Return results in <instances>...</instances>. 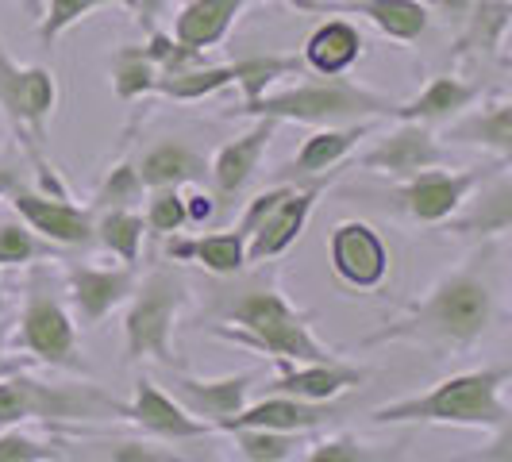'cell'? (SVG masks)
<instances>
[{
    "label": "cell",
    "instance_id": "obj_1",
    "mask_svg": "<svg viewBox=\"0 0 512 462\" xmlns=\"http://www.w3.org/2000/svg\"><path fill=\"white\" fill-rule=\"evenodd\" d=\"M208 293H212L216 316L239 324V328H216V335H224L231 343L255 347L262 355H274L278 362H297V366L335 359L332 351H324L312 339L308 316L285 301L274 274H251L231 285H212Z\"/></svg>",
    "mask_w": 512,
    "mask_h": 462
},
{
    "label": "cell",
    "instance_id": "obj_2",
    "mask_svg": "<svg viewBox=\"0 0 512 462\" xmlns=\"http://www.w3.org/2000/svg\"><path fill=\"white\" fill-rule=\"evenodd\" d=\"M509 366L493 370H474L447 378L428 393H416L405 401H389L382 409L370 412L374 424H462V428H509V405H505V385H509Z\"/></svg>",
    "mask_w": 512,
    "mask_h": 462
},
{
    "label": "cell",
    "instance_id": "obj_3",
    "mask_svg": "<svg viewBox=\"0 0 512 462\" xmlns=\"http://www.w3.org/2000/svg\"><path fill=\"white\" fill-rule=\"evenodd\" d=\"M493 320V293L474 270H459L401 316L397 324H385L378 335L366 343H389V339H416V343H447V347H466L489 328Z\"/></svg>",
    "mask_w": 512,
    "mask_h": 462
},
{
    "label": "cell",
    "instance_id": "obj_4",
    "mask_svg": "<svg viewBox=\"0 0 512 462\" xmlns=\"http://www.w3.org/2000/svg\"><path fill=\"white\" fill-rule=\"evenodd\" d=\"M397 101H389L374 89H362L339 74H324L320 81H301L282 93H262L243 116H274L297 124H359L370 116H393Z\"/></svg>",
    "mask_w": 512,
    "mask_h": 462
},
{
    "label": "cell",
    "instance_id": "obj_5",
    "mask_svg": "<svg viewBox=\"0 0 512 462\" xmlns=\"http://www.w3.org/2000/svg\"><path fill=\"white\" fill-rule=\"evenodd\" d=\"M77 416H124V401L101 393L97 385H43L24 374L0 382V424Z\"/></svg>",
    "mask_w": 512,
    "mask_h": 462
},
{
    "label": "cell",
    "instance_id": "obj_6",
    "mask_svg": "<svg viewBox=\"0 0 512 462\" xmlns=\"http://www.w3.org/2000/svg\"><path fill=\"white\" fill-rule=\"evenodd\" d=\"M185 305V282L170 270H154L147 282L139 285L128 316H124V335H128V362L158 359L162 366H174V347L170 332L178 320V308Z\"/></svg>",
    "mask_w": 512,
    "mask_h": 462
},
{
    "label": "cell",
    "instance_id": "obj_7",
    "mask_svg": "<svg viewBox=\"0 0 512 462\" xmlns=\"http://www.w3.org/2000/svg\"><path fill=\"white\" fill-rule=\"evenodd\" d=\"M54 74L43 66H16L0 43V112L8 116L12 131L24 139L31 162H43L47 143V116L54 108Z\"/></svg>",
    "mask_w": 512,
    "mask_h": 462
},
{
    "label": "cell",
    "instance_id": "obj_8",
    "mask_svg": "<svg viewBox=\"0 0 512 462\" xmlns=\"http://www.w3.org/2000/svg\"><path fill=\"white\" fill-rule=\"evenodd\" d=\"M20 347L27 355L51 366H66V370H81L77 359V339H74V320L66 316V308L54 301L35 278L27 289L24 305V324H20Z\"/></svg>",
    "mask_w": 512,
    "mask_h": 462
},
{
    "label": "cell",
    "instance_id": "obj_9",
    "mask_svg": "<svg viewBox=\"0 0 512 462\" xmlns=\"http://www.w3.org/2000/svg\"><path fill=\"white\" fill-rule=\"evenodd\" d=\"M332 178H335V170L328 178H324V174H320V178H305V185H285L282 201L270 208V212L258 220V228L247 235L251 243L243 247V258H247V262H266V258L282 255L285 247L301 235L308 212H312L316 197H320V189Z\"/></svg>",
    "mask_w": 512,
    "mask_h": 462
},
{
    "label": "cell",
    "instance_id": "obj_10",
    "mask_svg": "<svg viewBox=\"0 0 512 462\" xmlns=\"http://www.w3.org/2000/svg\"><path fill=\"white\" fill-rule=\"evenodd\" d=\"M447 151L436 143V135L428 131V124L416 120H401V128L389 131L385 139H378L374 151H366L359 158V170H378V174H393V178H412L428 166H443Z\"/></svg>",
    "mask_w": 512,
    "mask_h": 462
},
{
    "label": "cell",
    "instance_id": "obj_11",
    "mask_svg": "<svg viewBox=\"0 0 512 462\" xmlns=\"http://www.w3.org/2000/svg\"><path fill=\"white\" fill-rule=\"evenodd\" d=\"M486 185V170H462V174H443V170H420L401 185V205L412 220L420 224H439L466 201L470 189Z\"/></svg>",
    "mask_w": 512,
    "mask_h": 462
},
{
    "label": "cell",
    "instance_id": "obj_12",
    "mask_svg": "<svg viewBox=\"0 0 512 462\" xmlns=\"http://www.w3.org/2000/svg\"><path fill=\"white\" fill-rule=\"evenodd\" d=\"M8 197H12V208L39 235H47L51 243H62V247H85V243H93V216L74 205H66V197L31 193L24 185H16Z\"/></svg>",
    "mask_w": 512,
    "mask_h": 462
},
{
    "label": "cell",
    "instance_id": "obj_13",
    "mask_svg": "<svg viewBox=\"0 0 512 462\" xmlns=\"http://www.w3.org/2000/svg\"><path fill=\"white\" fill-rule=\"evenodd\" d=\"M339 416V405H324V401H297V397H285L274 393L258 405H243V409L220 420L216 428H274V432H308V428H320Z\"/></svg>",
    "mask_w": 512,
    "mask_h": 462
},
{
    "label": "cell",
    "instance_id": "obj_14",
    "mask_svg": "<svg viewBox=\"0 0 512 462\" xmlns=\"http://www.w3.org/2000/svg\"><path fill=\"white\" fill-rule=\"evenodd\" d=\"M124 420H135L139 428H147L162 439H201L212 432V424L181 409L178 401L170 393H162L151 378H135V397H131V405H124Z\"/></svg>",
    "mask_w": 512,
    "mask_h": 462
},
{
    "label": "cell",
    "instance_id": "obj_15",
    "mask_svg": "<svg viewBox=\"0 0 512 462\" xmlns=\"http://www.w3.org/2000/svg\"><path fill=\"white\" fill-rule=\"evenodd\" d=\"M70 282V301L85 328L101 324L112 308L120 305L135 289V266H116V270H97V266H70L66 270Z\"/></svg>",
    "mask_w": 512,
    "mask_h": 462
},
{
    "label": "cell",
    "instance_id": "obj_16",
    "mask_svg": "<svg viewBox=\"0 0 512 462\" xmlns=\"http://www.w3.org/2000/svg\"><path fill=\"white\" fill-rule=\"evenodd\" d=\"M332 266L343 282L370 289L385 278L389 255H385V243L378 239V231L370 224L351 220V224H339L332 231Z\"/></svg>",
    "mask_w": 512,
    "mask_h": 462
},
{
    "label": "cell",
    "instance_id": "obj_17",
    "mask_svg": "<svg viewBox=\"0 0 512 462\" xmlns=\"http://www.w3.org/2000/svg\"><path fill=\"white\" fill-rule=\"evenodd\" d=\"M255 385V374H231V378H216V382H201V378H189V374H174L170 378V393L178 397L185 412L201 416V420H228L235 412L247 405V393Z\"/></svg>",
    "mask_w": 512,
    "mask_h": 462
},
{
    "label": "cell",
    "instance_id": "obj_18",
    "mask_svg": "<svg viewBox=\"0 0 512 462\" xmlns=\"http://www.w3.org/2000/svg\"><path fill=\"white\" fill-rule=\"evenodd\" d=\"M282 120H274V116H262L255 128L247 131L243 139H235L228 147H220L216 154V162H212V181H216V197H235L251 174L258 170V162H262V154L270 147V139H274V131H278Z\"/></svg>",
    "mask_w": 512,
    "mask_h": 462
},
{
    "label": "cell",
    "instance_id": "obj_19",
    "mask_svg": "<svg viewBox=\"0 0 512 462\" xmlns=\"http://www.w3.org/2000/svg\"><path fill=\"white\" fill-rule=\"evenodd\" d=\"M362 382H366V370L343 366L339 359L301 362L297 370L285 366L282 374H278V382L270 385V393H285V397H297V401H332L335 393H343V389Z\"/></svg>",
    "mask_w": 512,
    "mask_h": 462
},
{
    "label": "cell",
    "instance_id": "obj_20",
    "mask_svg": "<svg viewBox=\"0 0 512 462\" xmlns=\"http://www.w3.org/2000/svg\"><path fill=\"white\" fill-rule=\"evenodd\" d=\"M362 135H370V120H359V124H347V128H324L316 131V135H308L301 154L278 170V178H320V174H328L335 170L351 147H359Z\"/></svg>",
    "mask_w": 512,
    "mask_h": 462
},
{
    "label": "cell",
    "instance_id": "obj_21",
    "mask_svg": "<svg viewBox=\"0 0 512 462\" xmlns=\"http://www.w3.org/2000/svg\"><path fill=\"white\" fill-rule=\"evenodd\" d=\"M316 12H359V16H370L374 27L385 31L389 39H397V43L420 39L424 27H428V12L416 0H343V4L320 0Z\"/></svg>",
    "mask_w": 512,
    "mask_h": 462
},
{
    "label": "cell",
    "instance_id": "obj_22",
    "mask_svg": "<svg viewBox=\"0 0 512 462\" xmlns=\"http://www.w3.org/2000/svg\"><path fill=\"white\" fill-rule=\"evenodd\" d=\"M478 93H482L478 85H470V81H462L455 74H443V77H432V85L420 97H412L409 104H397L393 116L397 120H416V124L451 120V116H459L462 108H470V104L478 101Z\"/></svg>",
    "mask_w": 512,
    "mask_h": 462
},
{
    "label": "cell",
    "instance_id": "obj_23",
    "mask_svg": "<svg viewBox=\"0 0 512 462\" xmlns=\"http://www.w3.org/2000/svg\"><path fill=\"white\" fill-rule=\"evenodd\" d=\"M247 0H189L181 8L178 24H174V39L193 47V51H205L216 47L224 35H228L235 12L243 8Z\"/></svg>",
    "mask_w": 512,
    "mask_h": 462
},
{
    "label": "cell",
    "instance_id": "obj_24",
    "mask_svg": "<svg viewBox=\"0 0 512 462\" xmlns=\"http://www.w3.org/2000/svg\"><path fill=\"white\" fill-rule=\"evenodd\" d=\"M143 189H162V185H185V181L205 178V158L181 139H166L143 154V162L135 166Z\"/></svg>",
    "mask_w": 512,
    "mask_h": 462
},
{
    "label": "cell",
    "instance_id": "obj_25",
    "mask_svg": "<svg viewBox=\"0 0 512 462\" xmlns=\"http://www.w3.org/2000/svg\"><path fill=\"white\" fill-rule=\"evenodd\" d=\"M359 54H362L359 27H351L347 20H328L324 27L312 31V39H308L305 47V62L316 74H343Z\"/></svg>",
    "mask_w": 512,
    "mask_h": 462
},
{
    "label": "cell",
    "instance_id": "obj_26",
    "mask_svg": "<svg viewBox=\"0 0 512 462\" xmlns=\"http://www.w3.org/2000/svg\"><path fill=\"white\" fill-rule=\"evenodd\" d=\"M243 247L247 239L239 231H220V235H205V239H170V258H197L205 270L220 274V278H235L243 270Z\"/></svg>",
    "mask_w": 512,
    "mask_h": 462
},
{
    "label": "cell",
    "instance_id": "obj_27",
    "mask_svg": "<svg viewBox=\"0 0 512 462\" xmlns=\"http://www.w3.org/2000/svg\"><path fill=\"white\" fill-rule=\"evenodd\" d=\"M509 16V0H470V8L462 16L466 31L459 35V54H497V47L505 43V31H509Z\"/></svg>",
    "mask_w": 512,
    "mask_h": 462
},
{
    "label": "cell",
    "instance_id": "obj_28",
    "mask_svg": "<svg viewBox=\"0 0 512 462\" xmlns=\"http://www.w3.org/2000/svg\"><path fill=\"white\" fill-rule=\"evenodd\" d=\"M447 139H459V143H482L489 151H497L505 162L512 158V104L509 101H497L466 116L462 124L447 131Z\"/></svg>",
    "mask_w": 512,
    "mask_h": 462
},
{
    "label": "cell",
    "instance_id": "obj_29",
    "mask_svg": "<svg viewBox=\"0 0 512 462\" xmlns=\"http://www.w3.org/2000/svg\"><path fill=\"white\" fill-rule=\"evenodd\" d=\"M301 58L297 54H251V58H239L235 62V85H243V108L247 112L251 104L266 93V85H274L285 74H301Z\"/></svg>",
    "mask_w": 512,
    "mask_h": 462
},
{
    "label": "cell",
    "instance_id": "obj_30",
    "mask_svg": "<svg viewBox=\"0 0 512 462\" xmlns=\"http://www.w3.org/2000/svg\"><path fill=\"white\" fill-rule=\"evenodd\" d=\"M224 85H235V62L231 66H193L181 74L154 77V89L162 97H174V101H201V97L220 93Z\"/></svg>",
    "mask_w": 512,
    "mask_h": 462
},
{
    "label": "cell",
    "instance_id": "obj_31",
    "mask_svg": "<svg viewBox=\"0 0 512 462\" xmlns=\"http://www.w3.org/2000/svg\"><path fill=\"white\" fill-rule=\"evenodd\" d=\"M512 224V181L497 178L493 189L482 197V205H474L470 216H462L455 228L466 235H505Z\"/></svg>",
    "mask_w": 512,
    "mask_h": 462
},
{
    "label": "cell",
    "instance_id": "obj_32",
    "mask_svg": "<svg viewBox=\"0 0 512 462\" xmlns=\"http://www.w3.org/2000/svg\"><path fill=\"white\" fill-rule=\"evenodd\" d=\"M93 231L101 235V243L112 255H120V262L135 266L139 239H143V216H135L131 208H104L101 224H93Z\"/></svg>",
    "mask_w": 512,
    "mask_h": 462
},
{
    "label": "cell",
    "instance_id": "obj_33",
    "mask_svg": "<svg viewBox=\"0 0 512 462\" xmlns=\"http://www.w3.org/2000/svg\"><path fill=\"white\" fill-rule=\"evenodd\" d=\"M154 77H158V70H154V62L147 58L143 47H124L112 62V85H116L120 101H135V97L151 93Z\"/></svg>",
    "mask_w": 512,
    "mask_h": 462
},
{
    "label": "cell",
    "instance_id": "obj_34",
    "mask_svg": "<svg viewBox=\"0 0 512 462\" xmlns=\"http://www.w3.org/2000/svg\"><path fill=\"white\" fill-rule=\"evenodd\" d=\"M239 443V455L251 462H282L297 447V432H274V428H231Z\"/></svg>",
    "mask_w": 512,
    "mask_h": 462
},
{
    "label": "cell",
    "instance_id": "obj_35",
    "mask_svg": "<svg viewBox=\"0 0 512 462\" xmlns=\"http://www.w3.org/2000/svg\"><path fill=\"white\" fill-rule=\"evenodd\" d=\"M104 4H124V8H131V12H135V0H51L47 16H43V24H39V39L51 47L54 39L66 31V27H74L85 12L104 8Z\"/></svg>",
    "mask_w": 512,
    "mask_h": 462
},
{
    "label": "cell",
    "instance_id": "obj_36",
    "mask_svg": "<svg viewBox=\"0 0 512 462\" xmlns=\"http://www.w3.org/2000/svg\"><path fill=\"white\" fill-rule=\"evenodd\" d=\"M143 197V181H139V170L135 162H120L108 178H104L101 193H97V208H131Z\"/></svg>",
    "mask_w": 512,
    "mask_h": 462
},
{
    "label": "cell",
    "instance_id": "obj_37",
    "mask_svg": "<svg viewBox=\"0 0 512 462\" xmlns=\"http://www.w3.org/2000/svg\"><path fill=\"white\" fill-rule=\"evenodd\" d=\"M147 58L154 62V70L158 74H181V70H193V66H205V58L201 51H193V47H185L178 39H170V35H154L151 47H143Z\"/></svg>",
    "mask_w": 512,
    "mask_h": 462
},
{
    "label": "cell",
    "instance_id": "obj_38",
    "mask_svg": "<svg viewBox=\"0 0 512 462\" xmlns=\"http://www.w3.org/2000/svg\"><path fill=\"white\" fill-rule=\"evenodd\" d=\"M181 224H185V201L178 197V185L154 189L151 208H147V228L154 235H166V231H178Z\"/></svg>",
    "mask_w": 512,
    "mask_h": 462
},
{
    "label": "cell",
    "instance_id": "obj_39",
    "mask_svg": "<svg viewBox=\"0 0 512 462\" xmlns=\"http://www.w3.org/2000/svg\"><path fill=\"white\" fill-rule=\"evenodd\" d=\"M39 255V243L20 224H0V266H20Z\"/></svg>",
    "mask_w": 512,
    "mask_h": 462
},
{
    "label": "cell",
    "instance_id": "obj_40",
    "mask_svg": "<svg viewBox=\"0 0 512 462\" xmlns=\"http://www.w3.org/2000/svg\"><path fill=\"white\" fill-rule=\"evenodd\" d=\"M374 459L362 443H355V439H324V443H316L312 451H308V462H366Z\"/></svg>",
    "mask_w": 512,
    "mask_h": 462
},
{
    "label": "cell",
    "instance_id": "obj_41",
    "mask_svg": "<svg viewBox=\"0 0 512 462\" xmlns=\"http://www.w3.org/2000/svg\"><path fill=\"white\" fill-rule=\"evenodd\" d=\"M43 459H58L51 447L35 443L27 436H0V462H43Z\"/></svg>",
    "mask_w": 512,
    "mask_h": 462
},
{
    "label": "cell",
    "instance_id": "obj_42",
    "mask_svg": "<svg viewBox=\"0 0 512 462\" xmlns=\"http://www.w3.org/2000/svg\"><path fill=\"white\" fill-rule=\"evenodd\" d=\"M108 459H116V462H162V459H174V455L151 451V447H143V443H120Z\"/></svg>",
    "mask_w": 512,
    "mask_h": 462
},
{
    "label": "cell",
    "instance_id": "obj_43",
    "mask_svg": "<svg viewBox=\"0 0 512 462\" xmlns=\"http://www.w3.org/2000/svg\"><path fill=\"white\" fill-rule=\"evenodd\" d=\"M212 212H216V205H212V197H205V193H197V197L185 201V220H208Z\"/></svg>",
    "mask_w": 512,
    "mask_h": 462
},
{
    "label": "cell",
    "instance_id": "obj_44",
    "mask_svg": "<svg viewBox=\"0 0 512 462\" xmlns=\"http://www.w3.org/2000/svg\"><path fill=\"white\" fill-rule=\"evenodd\" d=\"M170 0H135V12H139V20L143 24H154L158 16H162V8H166Z\"/></svg>",
    "mask_w": 512,
    "mask_h": 462
},
{
    "label": "cell",
    "instance_id": "obj_45",
    "mask_svg": "<svg viewBox=\"0 0 512 462\" xmlns=\"http://www.w3.org/2000/svg\"><path fill=\"white\" fill-rule=\"evenodd\" d=\"M439 8H443V12H447V16H466V8H470V0H436Z\"/></svg>",
    "mask_w": 512,
    "mask_h": 462
},
{
    "label": "cell",
    "instance_id": "obj_46",
    "mask_svg": "<svg viewBox=\"0 0 512 462\" xmlns=\"http://www.w3.org/2000/svg\"><path fill=\"white\" fill-rule=\"evenodd\" d=\"M289 4H293V8H301V12H316V4H320V0H289Z\"/></svg>",
    "mask_w": 512,
    "mask_h": 462
},
{
    "label": "cell",
    "instance_id": "obj_47",
    "mask_svg": "<svg viewBox=\"0 0 512 462\" xmlns=\"http://www.w3.org/2000/svg\"><path fill=\"white\" fill-rule=\"evenodd\" d=\"M27 8H31V12H39V0H24Z\"/></svg>",
    "mask_w": 512,
    "mask_h": 462
}]
</instances>
